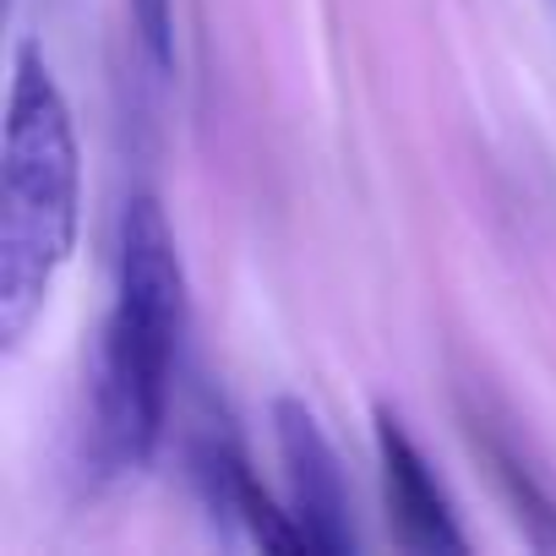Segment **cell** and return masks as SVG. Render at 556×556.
<instances>
[{"mask_svg": "<svg viewBox=\"0 0 556 556\" xmlns=\"http://www.w3.org/2000/svg\"><path fill=\"white\" fill-rule=\"evenodd\" d=\"M131 23H137L148 66L169 77L175 72V0H131Z\"/></svg>", "mask_w": 556, "mask_h": 556, "instance_id": "obj_6", "label": "cell"}, {"mask_svg": "<svg viewBox=\"0 0 556 556\" xmlns=\"http://www.w3.org/2000/svg\"><path fill=\"white\" fill-rule=\"evenodd\" d=\"M377 469H382V502H388V529L404 551L420 556H447L464 551V529L453 518L447 491L437 485L426 453L415 447V437L404 431L399 415L377 409Z\"/></svg>", "mask_w": 556, "mask_h": 556, "instance_id": "obj_4", "label": "cell"}, {"mask_svg": "<svg viewBox=\"0 0 556 556\" xmlns=\"http://www.w3.org/2000/svg\"><path fill=\"white\" fill-rule=\"evenodd\" d=\"M273 442H278V464H285V485H290V513L301 518L312 551L317 556L355 551L350 485L317 415L301 399H273Z\"/></svg>", "mask_w": 556, "mask_h": 556, "instance_id": "obj_3", "label": "cell"}, {"mask_svg": "<svg viewBox=\"0 0 556 556\" xmlns=\"http://www.w3.org/2000/svg\"><path fill=\"white\" fill-rule=\"evenodd\" d=\"M475 447H480V458L491 464V480H496V491L507 496V507H513L518 529L529 534V545H534V551H556V502H551L545 485L529 475V464H523L507 442H496L491 431H475Z\"/></svg>", "mask_w": 556, "mask_h": 556, "instance_id": "obj_5", "label": "cell"}, {"mask_svg": "<svg viewBox=\"0 0 556 556\" xmlns=\"http://www.w3.org/2000/svg\"><path fill=\"white\" fill-rule=\"evenodd\" d=\"M186 339V267L159 197L137 191L121 213L115 306L93 344L88 371V437L104 475H137L153 464L169 415V377Z\"/></svg>", "mask_w": 556, "mask_h": 556, "instance_id": "obj_1", "label": "cell"}, {"mask_svg": "<svg viewBox=\"0 0 556 556\" xmlns=\"http://www.w3.org/2000/svg\"><path fill=\"white\" fill-rule=\"evenodd\" d=\"M83 224V148L72 104L39 55L12 50L7 153H0V339L17 350L39 323L61 267L77 251Z\"/></svg>", "mask_w": 556, "mask_h": 556, "instance_id": "obj_2", "label": "cell"}]
</instances>
